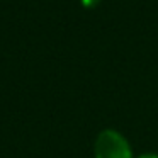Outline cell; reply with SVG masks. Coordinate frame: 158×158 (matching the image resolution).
<instances>
[{
    "label": "cell",
    "instance_id": "1",
    "mask_svg": "<svg viewBox=\"0 0 158 158\" xmlns=\"http://www.w3.org/2000/svg\"><path fill=\"white\" fill-rule=\"evenodd\" d=\"M95 158H133V153L123 134L114 129H106L97 136Z\"/></svg>",
    "mask_w": 158,
    "mask_h": 158
},
{
    "label": "cell",
    "instance_id": "2",
    "mask_svg": "<svg viewBox=\"0 0 158 158\" xmlns=\"http://www.w3.org/2000/svg\"><path fill=\"white\" fill-rule=\"evenodd\" d=\"M139 158H158V155H153V153H148V155H143Z\"/></svg>",
    "mask_w": 158,
    "mask_h": 158
}]
</instances>
